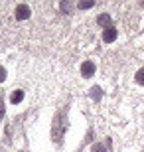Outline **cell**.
Masks as SVG:
<instances>
[{
    "label": "cell",
    "instance_id": "cell-1",
    "mask_svg": "<svg viewBox=\"0 0 144 152\" xmlns=\"http://www.w3.org/2000/svg\"><path fill=\"white\" fill-rule=\"evenodd\" d=\"M116 36H118V32H116V28H113V26L103 30V42H105V44H113L116 39Z\"/></svg>",
    "mask_w": 144,
    "mask_h": 152
},
{
    "label": "cell",
    "instance_id": "cell-2",
    "mask_svg": "<svg viewBox=\"0 0 144 152\" xmlns=\"http://www.w3.org/2000/svg\"><path fill=\"white\" fill-rule=\"evenodd\" d=\"M81 75H83L85 79L93 77L95 75V63L93 61H83L81 63Z\"/></svg>",
    "mask_w": 144,
    "mask_h": 152
},
{
    "label": "cell",
    "instance_id": "cell-3",
    "mask_svg": "<svg viewBox=\"0 0 144 152\" xmlns=\"http://www.w3.org/2000/svg\"><path fill=\"white\" fill-rule=\"evenodd\" d=\"M30 14H32V12H30V8L26 4H18L16 6V20H28Z\"/></svg>",
    "mask_w": 144,
    "mask_h": 152
},
{
    "label": "cell",
    "instance_id": "cell-4",
    "mask_svg": "<svg viewBox=\"0 0 144 152\" xmlns=\"http://www.w3.org/2000/svg\"><path fill=\"white\" fill-rule=\"evenodd\" d=\"M97 24L101 28H111V16L109 14H99L97 16Z\"/></svg>",
    "mask_w": 144,
    "mask_h": 152
},
{
    "label": "cell",
    "instance_id": "cell-5",
    "mask_svg": "<svg viewBox=\"0 0 144 152\" xmlns=\"http://www.w3.org/2000/svg\"><path fill=\"white\" fill-rule=\"evenodd\" d=\"M59 10L63 12V14H69V12L73 10V0H61L59 2Z\"/></svg>",
    "mask_w": 144,
    "mask_h": 152
},
{
    "label": "cell",
    "instance_id": "cell-6",
    "mask_svg": "<svg viewBox=\"0 0 144 152\" xmlns=\"http://www.w3.org/2000/svg\"><path fill=\"white\" fill-rule=\"evenodd\" d=\"M109 144H111V140H107L105 144H103V142H97V144H93V146H91V152H109Z\"/></svg>",
    "mask_w": 144,
    "mask_h": 152
},
{
    "label": "cell",
    "instance_id": "cell-7",
    "mask_svg": "<svg viewBox=\"0 0 144 152\" xmlns=\"http://www.w3.org/2000/svg\"><path fill=\"white\" fill-rule=\"evenodd\" d=\"M22 99H24V91H22V89L14 91V93L10 95V101L14 103V105H18V103H22Z\"/></svg>",
    "mask_w": 144,
    "mask_h": 152
},
{
    "label": "cell",
    "instance_id": "cell-8",
    "mask_svg": "<svg viewBox=\"0 0 144 152\" xmlns=\"http://www.w3.org/2000/svg\"><path fill=\"white\" fill-rule=\"evenodd\" d=\"M93 6H95V0H79L77 2L79 10H89V8H93Z\"/></svg>",
    "mask_w": 144,
    "mask_h": 152
},
{
    "label": "cell",
    "instance_id": "cell-9",
    "mask_svg": "<svg viewBox=\"0 0 144 152\" xmlns=\"http://www.w3.org/2000/svg\"><path fill=\"white\" fill-rule=\"evenodd\" d=\"M134 81H136L138 85H142V87H144V67H140L138 71L134 73Z\"/></svg>",
    "mask_w": 144,
    "mask_h": 152
},
{
    "label": "cell",
    "instance_id": "cell-10",
    "mask_svg": "<svg viewBox=\"0 0 144 152\" xmlns=\"http://www.w3.org/2000/svg\"><path fill=\"white\" fill-rule=\"evenodd\" d=\"M4 79H6V69L2 67V65H0V83H2Z\"/></svg>",
    "mask_w": 144,
    "mask_h": 152
},
{
    "label": "cell",
    "instance_id": "cell-11",
    "mask_svg": "<svg viewBox=\"0 0 144 152\" xmlns=\"http://www.w3.org/2000/svg\"><path fill=\"white\" fill-rule=\"evenodd\" d=\"M4 117V101H2V97H0V121Z\"/></svg>",
    "mask_w": 144,
    "mask_h": 152
},
{
    "label": "cell",
    "instance_id": "cell-12",
    "mask_svg": "<svg viewBox=\"0 0 144 152\" xmlns=\"http://www.w3.org/2000/svg\"><path fill=\"white\" fill-rule=\"evenodd\" d=\"M140 4H142V6H144V0H140Z\"/></svg>",
    "mask_w": 144,
    "mask_h": 152
}]
</instances>
